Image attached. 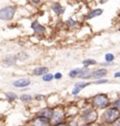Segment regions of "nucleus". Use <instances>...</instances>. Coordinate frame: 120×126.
<instances>
[{
  "label": "nucleus",
  "mask_w": 120,
  "mask_h": 126,
  "mask_svg": "<svg viewBox=\"0 0 120 126\" xmlns=\"http://www.w3.org/2000/svg\"><path fill=\"white\" fill-rule=\"evenodd\" d=\"M92 103L96 108H108L110 106V99H109L108 95L105 94H99L94 96L93 99H92Z\"/></svg>",
  "instance_id": "nucleus-1"
},
{
  "label": "nucleus",
  "mask_w": 120,
  "mask_h": 126,
  "mask_svg": "<svg viewBox=\"0 0 120 126\" xmlns=\"http://www.w3.org/2000/svg\"><path fill=\"white\" fill-rule=\"evenodd\" d=\"M120 112L119 109L116 108H111L109 109H107L106 111L103 114V119L104 121L108 123H113L114 122H116L117 119H119Z\"/></svg>",
  "instance_id": "nucleus-2"
},
{
  "label": "nucleus",
  "mask_w": 120,
  "mask_h": 126,
  "mask_svg": "<svg viewBox=\"0 0 120 126\" xmlns=\"http://www.w3.org/2000/svg\"><path fill=\"white\" fill-rule=\"evenodd\" d=\"M64 119H65V114L62 110H59V109L54 110L50 119V124H52L53 126L57 125L59 123H62Z\"/></svg>",
  "instance_id": "nucleus-3"
},
{
  "label": "nucleus",
  "mask_w": 120,
  "mask_h": 126,
  "mask_svg": "<svg viewBox=\"0 0 120 126\" xmlns=\"http://www.w3.org/2000/svg\"><path fill=\"white\" fill-rule=\"evenodd\" d=\"M15 13L14 7H7L0 10V19L3 21H10Z\"/></svg>",
  "instance_id": "nucleus-4"
},
{
  "label": "nucleus",
  "mask_w": 120,
  "mask_h": 126,
  "mask_svg": "<svg viewBox=\"0 0 120 126\" xmlns=\"http://www.w3.org/2000/svg\"><path fill=\"white\" fill-rule=\"evenodd\" d=\"M98 118V113L94 110H89L87 112H85V114L84 115V120L85 122H87L88 124H92L94 122H96Z\"/></svg>",
  "instance_id": "nucleus-5"
},
{
  "label": "nucleus",
  "mask_w": 120,
  "mask_h": 126,
  "mask_svg": "<svg viewBox=\"0 0 120 126\" xmlns=\"http://www.w3.org/2000/svg\"><path fill=\"white\" fill-rule=\"evenodd\" d=\"M32 126H50V120L49 119H46V118L39 117L34 119L31 122Z\"/></svg>",
  "instance_id": "nucleus-6"
},
{
  "label": "nucleus",
  "mask_w": 120,
  "mask_h": 126,
  "mask_svg": "<svg viewBox=\"0 0 120 126\" xmlns=\"http://www.w3.org/2000/svg\"><path fill=\"white\" fill-rule=\"evenodd\" d=\"M53 108H43V109H41L40 112H39V117H42V118H46V119H51L52 117V115H53Z\"/></svg>",
  "instance_id": "nucleus-7"
},
{
  "label": "nucleus",
  "mask_w": 120,
  "mask_h": 126,
  "mask_svg": "<svg viewBox=\"0 0 120 126\" xmlns=\"http://www.w3.org/2000/svg\"><path fill=\"white\" fill-rule=\"evenodd\" d=\"M88 69L86 67H84V68H76V69H73V70H71V72H70V77L71 78H75V77H78V75L80 76L82 74H85V73H88Z\"/></svg>",
  "instance_id": "nucleus-8"
},
{
  "label": "nucleus",
  "mask_w": 120,
  "mask_h": 126,
  "mask_svg": "<svg viewBox=\"0 0 120 126\" xmlns=\"http://www.w3.org/2000/svg\"><path fill=\"white\" fill-rule=\"evenodd\" d=\"M29 84H30V80L28 79H20L13 82V86L17 87V88H24Z\"/></svg>",
  "instance_id": "nucleus-9"
},
{
  "label": "nucleus",
  "mask_w": 120,
  "mask_h": 126,
  "mask_svg": "<svg viewBox=\"0 0 120 126\" xmlns=\"http://www.w3.org/2000/svg\"><path fill=\"white\" fill-rule=\"evenodd\" d=\"M107 74V70L104 69V68H101V69H98L96 71H94L93 73H91V78H94V79H100L101 78L105 76Z\"/></svg>",
  "instance_id": "nucleus-10"
},
{
  "label": "nucleus",
  "mask_w": 120,
  "mask_h": 126,
  "mask_svg": "<svg viewBox=\"0 0 120 126\" xmlns=\"http://www.w3.org/2000/svg\"><path fill=\"white\" fill-rule=\"evenodd\" d=\"M48 71H49V69L47 67H45V66H40V67H37L34 69L33 74H34L35 76H42V75L47 74Z\"/></svg>",
  "instance_id": "nucleus-11"
},
{
  "label": "nucleus",
  "mask_w": 120,
  "mask_h": 126,
  "mask_svg": "<svg viewBox=\"0 0 120 126\" xmlns=\"http://www.w3.org/2000/svg\"><path fill=\"white\" fill-rule=\"evenodd\" d=\"M32 29L36 32V33H38V34H41V33H44L45 32V27L42 26L41 24H40L39 23H37V22H34V23H32Z\"/></svg>",
  "instance_id": "nucleus-12"
},
{
  "label": "nucleus",
  "mask_w": 120,
  "mask_h": 126,
  "mask_svg": "<svg viewBox=\"0 0 120 126\" xmlns=\"http://www.w3.org/2000/svg\"><path fill=\"white\" fill-rule=\"evenodd\" d=\"M52 9H53V10L55 13H57V14H62V13H64V11H65V9H64L59 3H54V4H53Z\"/></svg>",
  "instance_id": "nucleus-13"
},
{
  "label": "nucleus",
  "mask_w": 120,
  "mask_h": 126,
  "mask_svg": "<svg viewBox=\"0 0 120 126\" xmlns=\"http://www.w3.org/2000/svg\"><path fill=\"white\" fill-rule=\"evenodd\" d=\"M103 12L102 9H94V10H92L90 13L88 14V16L86 17V19H92L94 18V17H97V16H99V15H101Z\"/></svg>",
  "instance_id": "nucleus-14"
},
{
  "label": "nucleus",
  "mask_w": 120,
  "mask_h": 126,
  "mask_svg": "<svg viewBox=\"0 0 120 126\" xmlns=\"http://www.w3.org/2000/svg\"><path fill=\"white\" fill-rule=\"evenodd\" d=\"M16 62V58H15V56H9L8 58H6L4 60V64L5 65H8V66H10V65H12L14 64Z\"/></svg>",
  "instance_id": "nucleus-15"
},
{
  "label": "nucleus",
  "mask_w": 120,
  "mask_h": 126,
  "mask_svg": "<svg viewBox=\"0 0 120 126\" xmlns=\"http://www.w3.org/2000/svg\"><path fill=\"white\" fill-rule=\"evenodd\" d=\"M15 58L18 59V60H20V61H24V60H26L28 58V54L25 53V52H19V53L15 56Z\"/></svg>",
  "instance_id": "nucleus-16"
},
{
  "label": "nucleus",
  "mask_w": 120,
  "mask_h": 126,
  "mask_svg": "<svg viewBox=\"0 0 120 126\" xmlns=\"http://www.w3.org/2000/svg\"><path fill=\"white\" fill-rule=\"evenodd\" d=\"M89 85H90V82H77L75 84V87L82 90V89H84V88H85V87H87Z\"/></svg>",
  "instance_id": "nucleus-17"
},
{
  "label": "nucleus",
  "mask_w": 120,
  "mask_h": 126,
  "mask_svg": "<svg viewBox=\"0 0 120 126\" xmlns=\"http://www.w3.org/2000/svg\"><path fill=\"white\" fill-rule=\"evenodd\" d=\"M96 61L94 59H87V60H85L83 61V64L85 66H88V65H92V64H96Z\"/></svg>",
  "instance_id": "nucleus-18"
},
{
  "label": "nucleus",
  "mask_w": 120,
  "mask_h": 126,
  "mask_svg": "<svg viewBox=\"0 0 120 126\" xmlns=\"http://www.w3.org/2000/svg\"><path fill=\"white\" fill-rule=\"evenodd\" d=\"M17 94H15L13 93H8L7 94V98L9 100V101H13V100L17 99Z\"/></svg>",
  "instance_id": "nucleus-19"
},
{
  "label": "nucleus",
  "mask_w": 120,
  "mask_h": 126,
  "mask_svg": "<svg viewBox=\"0 0 120 126\" xmlns=\"http://www.w3.org/2000/svg\"><path fill=\"white\" fill-rule=\"evenodd\" d=\"M21 100L23 102H29V101L32 100V96L29 94H23L21 96Z\"/></svg>",
  "instance_id": "nucleus-20"
},
{
  "label": "nucleus",
  "mask_w": 120,
  "mask_h": 126,
  "mask_svg": "<svg viewBox=\"0 0 120 126\" xmlns=\"http://www.w3.org/2000/svg\"><path fill=\"white\" fill-rule=\"evenodd\" d=\"M53 79V74H48V73L43 75V77H42V79L44 81H51Z\"/></svg>",
  "instance_id": "nucleus-21"
},
{
  "label": "nucleus",
  "mask_w": 120,
  "mask_h": 126,
  "mask_svg": "<svg viewBox=\"0 0 120 126\" xmlns=\"http://www.w3.org/2000/svg\"><path fill=\"white\" fill-rule=\"evenodd\" d=\"M114 59H115L114 54L107 53L106 55H105V61H106V62H113V61H114Z\"/></svg>",
  "instance_id": "nucleus-22"
},
{
  "label": "nucleus",
  "mask_w": 120,
  "mask_h": 126,
  "mask_svg": "<svg viewBox=\"0 0 120 126\" xmlns=\"http://www.w3.org/2000/svg\"><path fill=\"white\" fill-rule=\"evenodd\" d=\"M113 108H118V109H119V108H120V100L119 99H117L115 103L113 104Z\"/></svg>",
  "instance_id": "nucleus-23"
},
{
  "label": "nucleus",
  "mask_w": 120,
  "mask_h": 126,
  "mask_svg": "<svg viewBox=\"0 0 120 126\" xmlns=\"http://www.w3.org/2000/svg\"><path fill=\"white\" fill-rule=\"evenodd\" d=\"M106 82H108L107 79H98V80L94 81L95 84H103V83H106Z\"/></svg>",
  "instance_id": "nucleus-24"
},
{
  "label": "nucleus",
  "mask_w": 120,
  "mask_h": 126,
  "mask_svg": "<svg viewBox=\"0 0 120 126\" xmlns=\"http://www.w3.org/2000/svg\"><path fill=\"white\" fill-rule=\"evenodd\" d=\"M80 89L79 88H77V87H74L73 88V90H72V94L73 95H77L79 93H80Z\"/></svg>",
  "instance_id": "nucleus-25"
},
{
  "label": "nucleus",
  "mask_w": 120,
  "mask_h": 126,
  "mask_svg": "<svg viewBox=\"0 0 120 126\" xmlns=\"http://www.w3.org/2000/svg\"><path fill=\"white\" fill-rule=\"evenodd\" d=\"M53 78L56 79H60L62 78V74H61V73H56V74L53 76Z\"/></svg>",
  "instance_id": "nucleus-26"
},
{
  "label": "nucleus",
  "mask_w": 120,
  "mask_h": 126,
  "mask_svg": "<svg viewBox=\"0 0 120 126\" xmlns=\"http://www.w3.org/2000/svg\"><path fill=\"white\" fill-rule=\"evenodd\" d=\"M119 122H120V120L119 119H117L116 122H114L112 124H113V126H119Z\"/></svg>",
  "instance_id": "nucleus-27"
},
{
  "label": "nucleus",
  "mask_w": 120,
  "mask_h": 126,
  "mask_svg": "<svg viewBox=\"0 0 120 126\" xmlns=\"http://www.w3.org/2000/svg\"><path fill=\"white\" fill-rule=\"evenodd\" d=\"M44 99V96L43 95H37L36 96V100H42Z\"/></svg>",
  "instance_id": "nucleus-28"
},
{
  "label": "nucleus",
  "mask_w": 120,
  "mask_h": 126,
  "mask_svg": "<svg viewBox=\"0 0 120 126\" xmlns=\"http://www.w3.org/2000/svg\"><path fill=\"white\" fill-rule=\"evenodd\" d=\"M68 23H69V24H70V25H75V24H76L75 22H74V21H72L71 19H70V20H69V22H68Z\"/></svg>",
  "instance_id": "nucleus-29"
},
{
  "label": "nucleus",
  "mask_w": 120,
  "mask_h": 126,
  "mask_svg": "<svg viewBox=\"0 0 120 126\" xmlns=\"http://www.w3.org/2000/svg\"><path fill=\"white\" fill-rule=\"evenodd\" d=\"M54 126H70V125H68V124H65V123H59V124H57V125H54Z\"/></svg>",
  "instance_id": "nucleus-30"
},
{
  "label": "nucleus",
  "mask_w": 120,
  "mask_h": 126,
  "mask_svg": "<svg viewBox=\"0 0 120 126\" xmlns=\"http://www.w3.org/2000/svg\"><path fill=\"white\" fill-rule=\"evenodd\" d=\"M32 2L33 3H36V4H38V3H40V0H32Z\"/></svg>",
  "instance_id": "nucleus-31"
},
{
  "label": "nucleus",
  "mask_w": 120,
  "mask_h": 126,
  "mask_svg": "<svg viewBox=\"0 0 120 126\" xmlns=\"http://www.w3.org/2000/svg\"><path fill=\"white\" fill-rule=\"evenodd\" d=\"M115 77H116V78H119V77H120V73H119V72L116 73V75H115Z\"/></svg>",
  "instance_id": "nucleus-32"
},
{
  "label": "nucleus",
  "mask_w": 120,
  "mask_h": 126,
  "mask_svg": "<svg viewBox=\"0 0 120 126\" xmlns=\"http://www.w3.org/2000/svg\"><path fill=\"white\" fill-rule=\"evenodd\" d=\"M85 126H94L93 124H87V125H85Z\"/></svg>",
  "instance_id": "nucleus-33"
}]
</instances>
